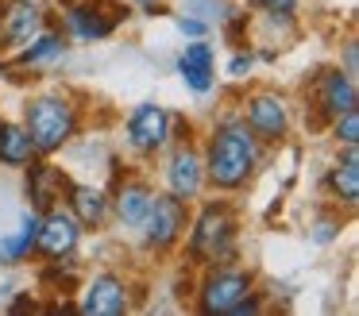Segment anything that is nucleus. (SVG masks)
I'll return each instance as SVG.
<instances>
[{
  "label": "nucleus",
  "instance_id": "f257e3e1",
  "mask_svg": "<svg viewBox=\"0 0 359 316\" xmlns=\"http://www.w3.org/2000/svg\"><path fill=\"white\" fill-rule=\"evenodd\" d=\"M266 146L255 139V131L240 120V112L220 116L212 123L209 139H205V185H212L217 193H236L255 177L259 162H263Z\"/></svg>",
  "mask_w": 359,
  "mask_h": 316
},
{
  "label": "nucleus",
  "instance_id": "f03ea898",
  "mask_svg": "<svg viewBox=\"0 0 359 316\" xmlns=\"http://www.w3.org/2000/svg\"><path fill=\"white\" fill-rule=\"evenodd\" d=\"M186 254L197 270L240 262V212L232 200H205L186 224Z\"/></svg>",
  "mask_w": 359,
  "mask_h": 316
},
{
  "label": "nucleus",
  "instance_id": "7ed1b4c3",
  "mask_svg": "<svg viewBox=\"0 0 359 316\" xmlns=\"http://www.w3.org/2000/svg\"><path fill=\"white\" fill-rule=\"evenodd\" d=\"M24 131L32 139L35 154L39 158H50L62 146L74 143V135L81 131V108L78 100L66 89H43L35 92L24 104Z\"/></svg>",
  "mask_w": 359,
  "mask_h": 316
},
{
  "label": "nucleus",
  "instance_id": "20e7f679",
  "mask_svg": "<svg viewBox=\"0 0 359 316\" xmlns=\"http://www.w3.org/2000/svg\"><path fill=\"white\" fill-rule=\"evenodd\" d=\"M248 293H255V274L240 266H209L197 282V312L205 316H232Z\"/></svg>",
  "mask_w": 359,
  "mask_h": 316
},
{
  "label": "nucleus",
  "instance_id": "39448f33",
  "mask_svg": "<svg viewBox=\"0 0 359 316\" xmlns=\"http://www.w3.org/2000/svg\"><path fill=\"white\" fill-rule=\"evenodd\" d=\"M132 15L128 0H74L62 4V23L66 35L78 39V43H97V39H109L120 23Z\"/></svg>",
  "mask_w": 359,
  "mask_h": 316
},
{
  "label": "nucleus",
  "instance_id": "423d86ee",
  "mask_svg": "<svg viewBox=\"0 0 359 316\" xmlns=\"http://www.w3.org/2000/svg\"><path fill=\"white\" fill-rule=\"evenodd\" d=\"M186 224H189V200H178L174 193H155V200H151L147 216L140 224V235L155 254H166L182 243Z\"/></svg>",
  "mask_w": 359,
  "mask_h": 316
},
{
  "label": "nucleus",
  "instance_id": "0eeeda50",
  "mask_svg": "<svg viewBox=\"0 0 359 316\" xmlns=\"http://www.w3.org/2000/svg\"><path fill=\"white\" fill-rule=\"evenodd\" d=\"M240 120L255 131V139L263 146H274L290 135V123H294V112H290V100L274 89H255L243 97Z\"/></svg>",
  "mask_w": 359,
  "mask_h": 316
},
{
  "label": "nucleus",
  "instance_id": "6e6552de",
  "mask_svg": "<svg viewBox=\"0 0 359 316\" xmlns=\"http://www.w3.org/2000/svg\"><path fill=\"white\" fill-rule=\"evenodd\" d=\"M124 139L140 158L163 154L166 146H170V112H166L163 104H155V100L132 108V116H128V123H124Z\"/></svg>",
  "mask_w": 359,
  "mask_h": 316
},
{
  "label": "nucleus",
  "instance_id": "1a4fd4ad",
  "mask_svg": "<svg viewBox=\"0 0 359 316\" xmlns=\"http://www.w3.org/2000/svg\"><path fill=\"white\" fill-rule=\"evenodd\" d=\"M309 100H313V112H317L320 123L336 120L340 112L348 108H359V85H355V74L332 66L325 74L313 77V89H309Z\"/></svg>",
  "mask_w": 359,
  "mask_h": 316
},
{
  "label": "nucleus",
  "instance_id": "9d476101",
  "mask_svg": "<svg viewBox=\"0 0 359 316\" xmlns=\"http://www.w3.org/2000/svg\"><path fill=\"white\" fill-rule=\"evenodd\" d=\"M163 181L166 193L178 200H197L205 193V162L194 143H170V154L163 162Z\"/></svg>",
  "mask_w": 359,
  "mask_h": 316
},
{
  "label": "nucleus",
  "instance_id": "9b49d317",
  "mask_svg": "<svg viewBox=\"0 0 359 316\" xmlns=\"http://www.w3.org/2000/svg\"><path fill=\"white\" fill-rule=\"evenodd\" d=\"M78 312L81 316H124V312H132V289L112 270L93 274L78 293Z\"/></svg>",
  "mask_w": 359,
  "mask_h": 316
},
{
  "label": "nucleus",
  "instance_id": "f8f14e48",
  "mask_svg": "<svg viewBox=\"0 0 359 316\" xmlns=\"http://www.w3.org/2000/svg\"><path fill=\"white\" fill-rule=\"evenodd\" d=\"M47 23L39 0H0V50H20Z\"/></svg>",
  "mask_w": 359,
  "mask_h": 316
},
{
  "label": "nucleus",
  "instance_id": "ddd939ff",
  "mask_svg": "<svg viewBox=\"0 0 359 316\" xmlns=\"http://www.w3.org/2000/svg\"><path fill=\"white\" fill-rule=\"evenodd\" d=\"M81 224L74 220L70 208L62 205H50L39 220V239H35V251L47 254V259H70L81 243Z\"/></svg>",
  "mask_w": 359,
  "mask_h": 316
},
{
  "label": "nucleus",
  "instance_id": "4468645a",
  "mask_svg": "<svg viewBox=\"0 0 359 316\" xmlns=\"http://www.w3.org/2000/svg\"><path fill=\"white\" fill-rule=\"evenodd\" d=\"M66 208L74 212V220L81 228H101L112 212V197L101 189V185H89V181H70L66 185Z\"/></svg>",
  "mask_w": 359,
  "mask_h": 316
},
{
  "label": "nucleus",
  "instance_id": "2eb2a0df",
  "mask_svg": "<svg viewBox=\"0 0 359 316\" xmlns=\"http://www.w3.org/2000/svg\"><path fill=\"white\" fill-rule=\"evenodd\" d=\"M109 197H112V212H116V220L124 224V228L140 231L143 216H147L151 200H155V185L143 181V177H124Z\"/></svg>",
  "mask_w": 359,
  "mask_h": 316
},
{
  "label": "nucleus",
  "instance_id": "dca6fc26",
  "mask_svg": "<svg viewBox=\"0 0 359 316\" xmlns=\"http://www.w3.org/2000/svg\"><path fill=\"white\" fill-rule=\"evenodd\" d=\"M27 177H24V189H27V200H32V208H39V212H47L50 205H58L66 193V185H70V177L62 174L58 166H50V162H27Z\"/></svg>",
  "mask_w": 359,
  "mask_h": 316
},
{
  "label": "nucleus",
  "instance_id": "f3484780",
  "mask_svg": "<svg viewBox=\"0 0 359 316\" xmlns=\"http://www.w3.org/2000/svg\"><path fill=\"white\" fill-rule=\"evenodd\" d=\"M325 185L336 205H344V208L359 205V146H340L336 162L325 174Z\"/></svg>",
  "mask_w": 359,
  "mask_h": 316
},
{
  "label": "nucleus",
  "instance_id": "a211bd4d",
  "mask_svg": "<svg viewBox=\"0 0 359 316\" xmlns=\"http://www.w3.org/2000/svg\"><path fill=\"white\" fill-rule=\"evenodd\" d=\"M178 77L194 92H209L217 85V54L205 39H194L186 50L178 54Z\"/></svg>",
  "mask_w": 359,
  "mask_h": 316
},
{
  "label": "nucleus",
  "instance_id": "6ab92c4d",
  "mask_svg": "<svg viewBox=\"0 0 359 316\" xmlns=\"http://www.w3.org/2000/svg\"><path fill=\"white\" fill-rule=\"evenodd\" d=\"M62 54H66V35H62V31H47V27H43L39 35L27 39V43L16 50V66L39 69V66H50V62H58Z\"/></svg>",
  "mask_w": 359,
  "mask_h": 316
},
{
  "label": "nucleus",
  "instance_id": "aec40b11",
  "mask_svg": "<svg viewBox=\"0 0 359 316\" xmlns=\"http://www.w3.org/2000/svg\"><path fill=\"white\" fill-rule=\"evenodd\" d=\"M39 220H43V212H39V208H32V212H24V220H20L16 231L0 235V262H24L27 254H35Z\"/></svg>",
  "mask_w": 359,
  "mask_h": 316
},
{
  "label": "nucleus",
  "instance_id": "412c9836",
  "mask_svg": "<svg viewBox=\"0 0 359 316\" xmlns=\"http://www.w3.org/2000/svg\"><path fill=\"white\" fill-rule=\"evenodd\" d=\"M32 158H39L27 139L24 123H12V120H0V166H12V170H24Z\"/></svg>",
  "mask_w": 359,
  "mask_h": 316
},
{
  "label": "nucleus",
  "instance_id": "4be33fe9",
  "mask_svg": "<svg viewBox=\"0 0 359 316\" xmlns=\"http://www.w3.org/2000/svg\"><path fill=\"white\" fill-rule=\"evenodd\" d=\"M328 135L336 146H359V108H348L336 120H328Z\"/></svg>",
  "mask_w": 359,
  "mask_h": 316
},
{
  "label": "nucleus",
  "instance_id": "5701e85b",
  "mask_svg": "<svg viewBox=\"0 0 359 316\" xmlns=\"http://www.w3.org/2000/svg\"><path fill=\"white\" fill-rule=\"evenodd\" d=\"M297 4H302V0H251V8H259V12L274 15V20H294Z\"/></svg>",
  "mask_w": 359,
  "mask_h": 316
},
{
  "label": "nucleus",
  "instance_id": "b1692460",
  "mask_svg": "<svg viewBox=\"0 0 359 316\" xmlns=\"http://www.w3.org/2000/svg\"><path fill=\"white\" fill-rule=\"evenodd\" d=\"M336 231H340V216H325V220L313 224V239H317V243H332Z\"/></svg>",
  "mask_w": 359,
  "mask_h": 316
},
{
  "label": "nucleus",
  "instance_id": "393cba45",
  "mask_svg": "<svg viewBox=\"0 0 359 316\" xmlns=\"http://www.w3.org/2000/svg\"><path fill=\"white\" fill-rule=\"evenodd\" d=\"M178 31L189 39H205V31H209V23L197 20V15H178Z\"/></svg>",
  "mask_w": 359,
  "mask_h": 316
},
{
  "label": "nucleus",
  "instance_id": "a878e982",
  "mask_svg": "<svg viewBox=\"0 0 359 316\" xmlns=\"http://www.w3.org/2000/svg\"><path fill=\"white\" fill-rule=\"evenodd\" d=\"M251 66H255V54H251V50H240L232 62H228V74H232V77H243V74H251Z\"/></svg>",
  "mask_w": 359,
  "mask_h": 316
},
{
  "label": "nucleus",
  "instance_id": "bb28decb",
  "mask_svg": "<svg viewBox=\"0 0 359 316\" xmlns=\"http://www.w3.org/2000/svg\"><path fill=\"white\" fill-rule=\"evenodd\" d=\"M344 62H348V66H344L348 74H359V50H355V43L344 46Z\"/></svg>",
  "mask_w": 359,
  "mask_h": 316
},
{
  "label": "nucleus",
  "instance_id": "cd10ccee",
  "mask_svg": "<svg viewBox=\"0 0 359 316\" xmlns=\"http://www.w3.org/2000/svg\"><path fill=\"white\" fill-rule=\"evenodd\" d=\"M128 4H140V8H147V12H155V8H166V0H128Z\"/></svg>",
  "mask_w": 359,
  "mask_h": 316
},
{
  "label": "nucleus",
  "instance_id": "c85d7f7f",
  "mask_svg": "<svg viewBox=\"0 0 359 316\" xmlns=\"http://www.w3.org/2000/svg\"><path fill=\"white\" fill-rule=\"evenodd\" d=\"M58 4H74V0H58Z\"/></svg>",
  "mask_w": 359,
  "mask_h": 316
}]
</instances>
